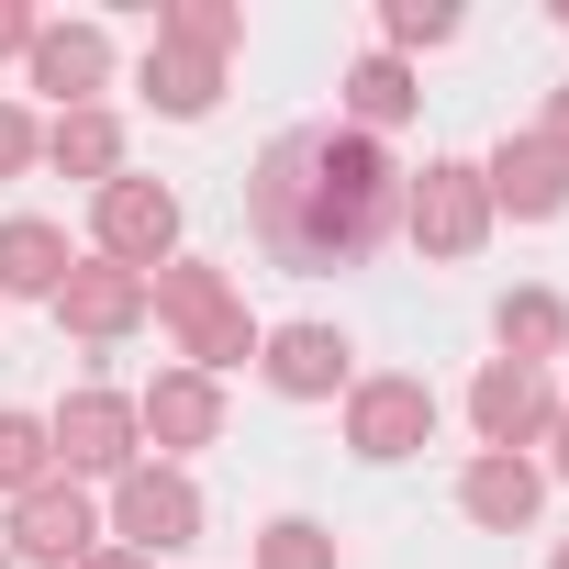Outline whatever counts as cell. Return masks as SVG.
<instances>
[{
  "label": "cell",
  "mask_w": 569,
  "mask_h": 569,
  "mask_svg": "<svg viewBox=\"0 0 569 569\" xmlns=\"http://www.w3.org/2000/svg\"><path fill=\"white\" fill-rule=\"evenodd\" d=\"M547 447H558V480H569V402H558V425H547Z\"/></svg>",
  "instance_id": "f1b7e54d"
},
{
  "label": "cell",
  "mask_w": 569,
  "mask_h": 569,
  "mask_svg": "<svg viewBox=\"0 0 569 569\" xmlns=\"http://www.w3.org/2000/svg\"><path fill=\"white\" fill-rule=\"evenodd\" d=\"M46 157L68 168V179H123V123L90 101V112H57L46 123Z\"/></svg>",
  "instance_id": "d6986e66"
},
{
  "label": "cell",
  "mask_w": 569,
  "mask_h": 569,
  "mask_svg": "<svg viewBox=\"0 0 569 569\" xmlns=\"http://www.w3.org/2000/svg\"><path fill=\"white\" fill-rule=\"evenodd\" d=\"M112 536H123L134 558H179V547H201V491H190V469L134 458V469L112 480Z\"/></svg>",
  "instance_id": "277c9868"
},
{
  "label": "cell",
  "mask_w": 569,
  "mask_h": 569,
  "mask_svg": "<svg viewBox=\"0 0 569 569\" xmlns=\"http://www.w3.org/2000/svg\"><path fill=\"white\" fill-rule=\"evenodd\" d=\"M246 223H257V246H268L279 268H302V279L358 268V257L402 223V168H391L380 134H347V123L279 134V146L257 157V179H246Z\"/></svg>",
  "instance_id": "6da1fadb"
},
{
  "label": "cell",
  "mask_w": 569,
  "mask_h": 569,
  "mask_svg": "<svg viewBox=\"0 0 569 569\" xmlns=\"http://www.w3.org/2000/svg\"><path fill=\"white\" fill-rule=\"evenodd\" d=\"M46 447H57V469H68V480H123V469L146 458V436H134V402H123V391H68V402H57V425H46Z\"/></svg>",
  "instance_id": "8992f818"
},
{
  "label": "cell",
  "mask_w": 569,
  "mask_h": 569,
  "mask_svg": "<svg viewBox=\"0 0 569 569\" xmlns=\"http://www.w3.org/2000/svg\"><path fill=\"white\" fill-rule=\"evenodd\" d=\"M90 257L157 279V268L179 257V190H157V179H101V190H90Z\"/></svg>",
  "instance_id": "3957f363"
},
{
  "label": "cell",
  "mask_w": 569,
  "mask_h": 569,
  "mask_svg": "<svg viewBox=\"0 0 569 569\" xmlns=\"http://www.w3.org/2000/svg\"><path fill=\"white\" fill-rule=\"evenodd\" d=\"M347 447H358L369 469L436 447V391H425V380H358V391H347Z\"/></svg>",
  "instance_id": "9c48e42d"
},
{
  "label": "cell",
  "mask_w": 569,
  "mask_h": 569,
  "mask_svg": "<svg viewBox=\"0 0 569 569\" xmlns=\"http://www.w3.org/2000/svg\"><path fill=\"white\" fill-rule=\"evenodd\" d=\"M536 502H547V469H536V458H491V447H480V458H469V480H458V513H469V525H491V536H525V525H536Z\"/></svg>",
  "instance_id": "9a60e30c"
},
{
  "label": "cell",
  "mask_w": 569,
  "mask_h": 569,
  "mask_svg": "<svg viewBox=\"0 0 569 569\" xmlns=\"http://www.w3.org/2000/svg\"><path fill=\"white\" fill-rule=\"evenodd\" d=\"M347 336L336 325H279V336H257V369H268V391L279 402H325V391H347Z\"/></svg>",
  "instance_id": "4fadbf2b"
},
{
  "label": "cell",
  "mask_w": 569,
  "mask_h": 569,
  "mask_svg": "<svg viewBox=\"0 0 569 569\" xmlns=\"http://www.w3.org/2000/svg\"><path fill=\"white\" fill-rule=\"evenodd\" d=\"M413 101H425V90H413L402 57H358V68H347V134H391Z\"/></svg>",
  "instance_id": "ac0fdd59"
},
{
  "label": "cell",
  "mask_w": 569,
  "mask_h": 569,
  "mask_svg": "<svg viewBox=\"0 0 569 569\" xmlns=\"http://www.w3.org/2000/svg\"><path fill=\"white\" fill-rule=\"evenodd\" d=\"M34 157H46V134H34V123H23L12 101H0V179H23Z\"/></svg>",
  "instance_id": "d4e9b609"
},
{
  "label": "cell",
  "mask_w": 569,
  "mask_h": 569,
  "mask_svg": "<svg viewBox=\"0 0 569 569\" xmlns=\"http://www.w3.org/2000/svg\"><path fill=\"white\" fill-rule=\"evenodd\" d=\"M34 480H57V447H46V425L34 413H0V491H34Z\"/></svg>",
  "instance_id": "7402d4cb"
},
{
  "label": "cell",
  "mask_w": 569,
  "mask_h": 569,
  "mask_svg": "<svg viewBox=\"0 0 569 569\" xmlns=\"http://www.w3.org/2000/svg\"><path fill=\"white\" fill-rule=\"evenodd\" d=\"M547 569H569V547H558V558H547Z\"/></svg>",
  "instance_id": "f546056e"
},
{
  "label": "cell",
  "mask_w": 569,
  "mask_h": 569,
  "mask_svg": "<svg viewBox=\"0 0 569 569\" xmlns=\"http://www.w3.org/2000/svg\"><path fill=\"white\" fill-rule=\"evenodd\" d=\"M480 190H491V212H513V223H558V212H569V157H558L547 134H502V146L480 157Z\"/></svg>",
  "instance_id": "30bf717a"
},
{
  "label": "cell",
  "mask_w": 569,
  "mask_h": 569,
  "mask_svg": "<svg viewBox=\"0 0 569 569\" xmlns=\"http://www.w3.org/2000/svg\"><path fill=\"white\" fill-rule=\"evenodd\" d=\"M157 46H179V57H234L246 46V12H234V0H179V12H157Z\"/></svg>",
  "instance_id": "ffe728a7"
},
{
  "label": "cell",
  "mask_w": 569,
  "mask_h": 569,
  "mask_svg": "<svg viewBox=\"0 0 569 569\" xmlns=\"http://www.w3.org/2000/svg\"><path fill=\"white\" fill-rule=\"evenodd\" d=\"M134 436L179 469L190 447H212V436H223V391H212L201 369H157V380H146V402H134Z\"/></svg>",
  "instance_id": "8fae6325"
},
{
  "label": "cell",
  "mask_w": 569,
  "mask_h": 569,
  "mask_svg": "<svg viewBox=\"0 0 569 569\" xmlns=\"http://www.w3.org/2000/svg\"><path fill=\"white\" fill-rule=\"evenodd\" d=\"M34 46V12H23V0H0V57H23Z\"/></svg>",
  "instance_id": "484cf974"
},
{
  "label": "cell",
  "mask_w": 569,
  "mask_h": 569,
  "mask_svg": "<svg viewBox=\"0 0 569 569\" xmlns=\"http://www.w3.org/2000/svg\"><path fill=\"white\" fill-rule=\"evenodd\" d=\"M380 34L413 57V46H447V34H458V12H436V0H391V12H380Z\"/></svg>",
  "instance_id": "cb8c5ba5"
},
{
  "label": "cell",
  "mask_w": 569,
  "mask_h": 569,
  "mask_svg": "<svg viewBox=\"0 0 569 569\" xmlns=\"http://www.w3.org/2000/svg\"><path fill=\"white\" fill-rule=\"evenodd\" d=\"M402 223H413L425 257H480V234H491V190H480V168H469V157H436V168L402 190Z\"/></svg>",
  "instance_id": "5b68a950"
},
{
  "label": "cell",
  "mask_w": 569,
  "mask_h": 569,
  "mask_svg": "<svg viewBox=\"0 0 569 569\" xmlns=\"http://www.w3.org/2000/svg\"><path fill=\"white\" fill-rule=\"evenodd\" d=\"M558 23H569V0H558Z\"/></svg>",
  "instance_id": "1f68e13d"
},
{
  "label": "cell",
  "mask_w": 569,
  "mask_h": 569,
  "mask_svg": "<svg viewBox=\"0 0 569 569\" xmlns=\"http://www.w3.org/2000/svg\"><path fill=\"white\" fill-rule=\"evenodd\" d=\"M469 425H480V447H491V458H525V447L558 425V391H547V369H525V358H491V369L469 380Z\"/></svg>",
  "instance_id": "52a82bcc"
},
{
  "label": "cell",
  "mask_w": 569,
  "mask_h": 569,
  "mask_svg": "<svg viewBox=\"0 0 569 569\" xmlns=\"http://www.w3.org/2000/svg\"><path fill=\"white\" fill-rule=\"evenodd\" d=\"M0 569H12V547H0Z\"/></svg>",
  "instance_id": "4dcf8cb0"
},
{
  "label": "cell",
  "mask_w": 569,
  "mask_h": 569,
  "mask_svg": "<svg viewBox=\"0 0 569 569\" xmlns=\"http://www.w3.org/2000/svg\"><path fill=\"white\" fill-rule=\"evenodd\" d=\"M536 134H547V146H558V157H569V79H558V90H547V123H536Z\"/></svg>",
  "instance_id": "4316f807"
},
{
  "label": "cell",
  "mask_w": 569,
  "mask_h": 569,
  "mask_svg": "<svg viewBox=\"0 0 569 569\" xmlns=\"http://www.w3.org/2000/svg\"><path fill=\"white\" fill-rule=\"evenodd\" d=\"M558 347H569V313H558V291H513V302H502V358L547 369Z\"/></svg>",
  "instance_id": "44dd1931"
},
{
  "label": "cell",
  "mask_w": 569,
  "mask_h": 569,
  "mask_svg": "<svg viewBox=\"0 0 569 569\" xmlns=\"http://www.w3.org/2000/svg\"><path fill=\"white\" fill-rule=\"evenodd\" d=\"M68 268H79V257H68L57 223H34V212L0 223V302H57V279H68Z\"/></svg>",
  "instance_id": "2e32d148"
},
{
  "label": "cell",
  "mask_w": 569,
  "mask_h": 569,
  "mask_svg": "<svg viewBox=\"0 0 569 569\" xmlns=\"http://www.w3.org/2000/svg\"><path fill=\"white\" fill-rule=\"evenodd\" d=\"M257 569H336V536H325L313 513H279V525L257 536Z\"/></svg>",
  "instance_id": "603a6c76"
},
{
  "label": "cell",
  "mask_w": 569,
  "mask_h": 569,
  "mask_svg": "<svg viewBox=\"0 0 569 569\" xmlns=\"http://www.w3.org/2000/svg\"><path fill=\"white\" fill-rule=\"evenodd\" d=\"M146 313L179 336V358L201 369V380H223V369H246L257 358V325H246V291L223 268H201V257H168L157 279H146Z\"/></svg>",
  "instance_id": "7a4b0ae2"
},
{
  "label": "cell",
  "mask_w": 569,
  "mask_h": 569,
  "mask_svg": "<svg viewBox=\"0 0 569 569\" xmlns=\"http://www.w3.org/2000/svg\"><path fill=\"white\" fill-rule=\"evenodd\" d=\"M23 68H34V90H57V112H90V90L112 79V34L101 23H34Z\"/></svg>",
  "instance_id": "5bb4252c"
},
{
  "label": "cell",
  "mask_w": 569,
  "mask_h": 569,
  "mask_svg": "<svg viewBox=\"0 0 569 569\" xmlns=\"http://www.w3.org/2000/svg\"><path fill=\"white\" fill-rule=\"evenodd\" d=\"M134 90H146L168 123H201V112L223 101V68H212V57H179V46H146V79H134Z\"/></svg>",
  "instance_id": "e0dca14e"
},
{
  "label": "cell",
  "mask_w": 569,
  "mask_h": 569,
  "mask_svg": "<svg viewBox=\"0 0 569 569\" xmlns=\"http://www.w3.org/2000/svg\"><path fill=\"white\" fill-rule=\"evenodd\" d=\"M79 569H157V558H134V547H90Z\"/></svg>",
  "instance_id": "83f0119b"
},
{
  "label": "cell",
  "mask_w": 569,
  "mask_h": 569,
  "mask_svg": "<svg viewBox=\"0 0 569 569\" xmlns=\"http://www.w3.org/2000/svg\"><path fill=\"white\" fill-rule=\"evenodd\" d=\"M57 325H68V336H90V347L134 336V325H146V279H134V268H112V257H79V268L57 279Z\"/></svg>",
  "instance_id": "7c38bea8"
},
{
  "label": "cell",
  "mask_w": 569,
  "mask_h": 569,
  "mask_svg": "<svg viewBox=\"0 0 569 569\" xmlns=\"http://www.w3.org/2000/svg\"><path fill=\"white\" fill-rule=\"evenodd\" d=\"M90 547H101V513L79 480H34L12 502V569H79Z\"/></svg>",
  "instance_id": "ba28073f"
}]
</instances>
